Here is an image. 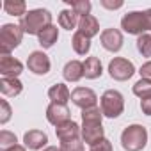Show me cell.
Wrapping results in <instances>:
<instances>
[{
  "instance_id": "obj_24",
  "label": "cell",
  "mask_w": 151,
  "mask_h": 151,
  "mask_svg": "<svg viewBox=\"0 0 151 151\" xmlns=\"http://www.w3.org/2000/svg\"><path fill=\"white\" fill-rule=\"evenodd\" d=\"M103 112L100 107H91L82 110V123H101Z\"/></svg>"
},
{
  "instance_id": "obj_36",
  "label": "cell",
  "mask_w": 151,
  "mask_h": 151,
  "mask_svg": "<svg viewBox=\"0 0 151 151\" xmlns=\"http://www.w3.org/2000/svg\"><path fill=\"white\" fill-rule=\"evenodd\" d=\"M6 151H25V147H23V146H20V144H16V146L9 147V149H6Z\"/></svg>"
},
{
  "instance_id": "obj_31",
  "label": "cell",
  "mask_w": 151,
  "mask_h": 151,
  "mask_svg": "<svg viewBox=\"0 0 151 151\" xmlns=\"http://www.w3.org/2000/svg\"><path fill=\"white\" fill-rule=\"evenodd\" d=\"M139 73H140V78H142V80H149V82H151V60L144 62V64L140 66Z\"/></svg>"
},
{
  "instance_id": "obj_35",
  "label": "cell",
  "mask_w": 151,
  "mask_h": 151,
  "mask_svg": "<svg viewBox=\"0 0 151 151\" xmlns=\"http://www.w3.org/2000/svg\"><path fill=\"white\" fill-rule=\"evenodd\" d=\"M144 13H146V22H147V30H151V9H147Z\"/></svg>"
},
{
  "instance_id": "obj_4",
  "label": "cell",
  "mask_w": 151,
  "mask_h": 151,
  "mask_svg": "<svg viewBox=\"0 0 151 151\" xmlns=\"http://www.w3.org/2000/svg\"><path fill=\"white\" fill-rule=\"evenodd\" d=\"M100 105H101V112L105 117H119L124 110V98L119 91L116 89H109L103 93L101 100H100Z\"/></svg>"
},
{
  "instance_id": "obj_32",
  "label": "cell",
  "mask_w": 151,
  "mask_h": 151,
  "mask_svg": "<svg viewBox=\"0 0 151 151\" xmlns=\"http://www.w3.org/2000/svg\"><path fill=\"white\" fill-rule=\"evenodd\" d=\"M91 151H112V142L109 139H103L101 142L91 146Z\"/></svg>"
},
{
  "instance_id": "obj_30",
  "label": "cell",
  "mask_w": 151,
  "mask_h": 151,
  "mask_svg": "<svg viewBox=\"0 0 151 151\" xmlns=\"http://www.w3.org/2000/svg\"><path fill=\"white\" fill-rule=\"evenodd\" d=\"M9 119H11V107L7 103V100H2L0 101V123L6 124Z\"/></svg>"
},
{
  "instance_id": "obj_25",
  "label": "cell",
  "mask_w": 151,
  "mask_h": 151,
  "mask_svg": "<svg viewBox=\"0 0 151 151\" xmlns=\"http://www.w3.org/2000/svg\"><path fill=\"white\" fill-rule=\"evenodd\" d=\"M137 50L142 57H151V36L142 34L137 37Z\"/></svg>"
},
{
  "instance_id": "obj_7",
  "label": "cell",
  "mask_w": 151,
  "mask_h": 151,
  "mask_svg": "<svg viewBox=\"0 0 151 151\" xmlns=\"http://www.w3.org/2000/svg\"><path fill=\"white\" fill-rule=\"evenodd\" d=\"M96 100H98L96 93L93 89H89V87H77L71 93V101L77 107H80L82 110L96 107Z\"/></svg>"
},
{
  "instance_id": "obj_27",
  "label": "cell",
  "mask_w": 151,
  "mask_h": 151,
  "mask_svg": "<svg viewBox=\"0 0 151 151\" xmlns=\"http://www.w3.org/2000/svg\"><path fill=\"white\" fill-rule=\"evenodd\" d=\"M133 94L139 96V98H147L151 96V82L149 80H139L133 84Z\"/></svg>"
},
{
  "instance_id": "obj_29",
  "label": "cell",
  "mask_w": 151,
  "mask_h": 151,
  "mask_svg": "<svg viewBox=\"0 0 151 151\" xmlns=\"http://www.w3.org/2000/svg\"><path fill=\"white\" fill-rule=\"evenodd\" d=\"M60 151H84V142L80 139L60 142Z\"/></svg>"
},
{
  "instance_id": "obj_16",
  "label": "cell",
  "mask_w": 151,
  "mask_h": 151,
  "mask_svg": "<svg viewBox=\"0 0 151 151\" xmlns=\"http://www.w3.org/2000/svg\"><path fill=\"white\" fill-rule=\"evenodd\" d=\"M78 32H82L84 36H87L89 39L94 37L98 32H100V23L94 16H82L80 22H78Z\"/></svg>"
},
{
  "instance_id": "obj_22",
  "label": "cell",
  "mask_w": 151,
  "mask_h": 151,
  "mask_svg": "<svg viewBox=\"0 0 151 151\" xmlns=\"http://www.w3.org/2000/svg\"><path fill=\"white\" fill-rule=\"evenodd\" d=\"M71 46L78 55H86L91 50V39L87 36H84L82 32H75V36L71 39Z\"/></svg>"
},
{
  "instance_id": "obj_8",
  "label": "cell",
  "mask_w": 151,
  "mask_h": 151,
  "mask_svg": "<svg viewBox=\"0 0 151 151\" xmlns=\"http://www.w3.org/2000/svg\"><path fill=\"white\" fill-rule=\"evenodd\" d=\"M50 59H48V55L46 53H43V52H32L30 55H29V59H27V68H29V71H32L34 75H46L48 71H50Z\"/></svg>"
},
{
  "instance_id": "obj_13",
  "label": "cell",
  "mask_w": 151,
  "mask_h": 151,
  "mask_svg": "<svg viewBox=\"0 0 151 151\" xmlns=\"http://www.w3.org/2000/svg\"><path fill=\"white\" fill-rule=\"evenodd\" d=\"M55 133H57V139L60 142H66V140H73V139H78V135L82 133V128L75 123V121H66L64 124L57 126L55 128Z\"/></svg>"
},
{
  "instance_id": "obj_37",
  "label": "cell",
  "mask_w": 151,
  "mask_h": 151,
  "mask_svg": "<svg viewBox=\"0 0 151 151\" xmlns=\"http://www.w3.org/2000/svg\"><path fill=\"white\" fill-rule=\"evenodd\" d=\"M43 151H60V147H55V146H48V147H45Z\"/></svg>"
},
{
  "instance_id": "obj_5",
  "label": "cell",
  "mask_w": 151,
  "mask_h": 151,
  "mask_svg": "<svg viewBox=\"0 0 151 151\" xmlns=\"http://www.w3.org/2000/svg\"><path fill=\"white\" fill-rule=\"evenodd\" d=\"M121 29L126 34L133 36H142L147 30V22H146V13L142 11H132L121 18Z\"/></svg>"
},
{
  "instance_id": "obj_23",
  "label": "cell",
  "mask_w": 151,
  "mask_h": 151,
  "mask_svg": "<svg viewBox=\"0 0 151 151\" xmlns=\"http://www.w3.org/2000/svg\"><path fill=\"white\" fill-rule=\"evenodd\" d=\"M4 9L11 16H25L27 14V4L23 0H6Z\"/></svg>"
},
{
  "instance_id": "obj_6",
  "label": "cell",
  "mask_w": 151,
  "mask_h": 151,
  "mask_svg": "<svg viewBox=\"0 0 151 151\" xmlns=\"http://www.w3.org/2000/svg\"><path fill=\"white\" fill-rule=\"evenodd\" d=\"M133 73H135L133 62L124 57H116L109 62V75L117 82H124V80L132 78Z\"/></svg>"
},
{
  "instance_id": "obj_19",
  "label": "cell",
  "mask_w": 151,
  "mask_h": 151,
  "mask_svg": "<svg viewBox=\"0 0 151 151\" xmlns=\"http://www.w3.org/2000/svg\"><path fill=\"white\" fill-rule=\"evenodd\" d=\"M22 89H23V84L18 78H2L0 80V93L4 96L14 98L22 93Z\"/></svg>"
},
{
  "instance_id": "obj_21",
  "label": "cell",
  "mask_w": 151,
  "mask_h": 151,
  "mask_svg": "<svg viewBox=\"0 0 151 151\" xmlns=\"http://www.w3.org/2000/svg\"><path fill=\"white\" fill-rule=\"evenodd\" d=\"M78 22H80V16L73 9H64L59 14V25L66 30H73L75 27H78Z\"/></svg>"
},
{
  "instance_id": "obj_18",
  "label": "cell",
  "mask_w": 151,
  "mask_h": 151,
  "mask_svg": "<svg viewBox=\"0 0 151 151\" xmlns=\"http://www.w3.org/2000/svg\"><path fill=\"white\" fill-rule=\"evenodd\" d=\"M103 73V68H101V60L98 57H87L86 62H84V77L86 78H100Z\"/></svg>"
},
{
  "instance_id": "obj_20",
  "label": "cell",
  "mask_w": 151,
  "mask_h": 151,
  "mask_svg": "<svg viewBox=\"0 0 151 151\" xmlns=\"http://www.w3.org/2000/svg\"><path fill=\"white\" fill-rule=\"evenodd\" d=\"M37 39H39V45L43 48H52L57 43V39H59V29L55 25H50V27H46L45 30L39 32Z\"/></svg>"
},
{
  "instance_id": "obj_15",
  "label": "cell",
  "mask_w": 151,
  "mask_h": 151,
  "mask_svg": "<svg viewBox=\"0 0 151 151\" xmlns=\"http://www.w3.org/2000/svg\"><path fill=\"white\" fill-rule=\"evenodd\" d=\"M62 75H64V78L68 82H78L84 77V62H80V60H69L64 66Z\"/></svg>"
},
{
  "instance_id": "obj_11",
  "label": "cell",
  "mask_w": 151,
  "mask_h": 151,
  "mask_svg": "<svg viewBox=\"0 0 151 151\" xmlns=\"http://www.w3.org/2000/svg\"><path fill=\"white\" fill-rule=\"evenodd\" d=\"M46 119L53 126H60L66 121H69V109L62 103H50L46 109Z\"/></svg>"
},
{
  "instance_id": "obj_33",
  "label": "cell",
  "mask_w": 151,
  "mask_h": 151,
  "mask_svg": "<svg viewBox=\"0 0 151 151\" xmlns=\"http://www.w3.org/2000/svg\"><path fill=\"white\" fill-rule=\"evenodd\" d=\"M140 109H142V112L146 116H151V96L140 100Z\"/></svg>"
},
{
  "instance_id": "obj_26",
  "label": "cell",
  "mask_w": 151,
  "mask_h": 151,
  "mask_svg": "<svg viewBox=\"0 0 151 151\" xmlns=\"http://www.w3.org/2000/svg\"><path fill=\"white\" fill-rule=\"evenodd\" d=\"M69 6H71V9L77 13L80 18L82 16H89L91 7H93L89 0H75V2H69Z\"/></svg>"
},
{
  "instance_id": "obj_14",
  "label": "cell",
  "mask_w": 151,
  "mask_h": 151,
  "mask_svg": "<svg viewBox=\"0 0 151 151\" xmlns=\"http://www.w3.org/2000/svg\"><path fill=\"white\" fill-rule=\"evenodd\" d=\"M23 142H25V147L29 149H41L43 146H46L48 142V135L41 130H29L25 135H23Z\"/></svg>"
},
{
  "instance_id": "obj_34",
  "label": "cell",
  "mask_w": 151,
  "mask_h": 151,
  "mask_svg": "<svg viewBox=\"0 0 151 151\" xmlns=\"http://www.w3.org/2000/svg\"><path fill=\"white\" fill-rule=\"evenodd\" d=\"M101 6L107 7V9H119L123 7V2L121 0H117V2H109V0H101Z\"/></svg>"
},
{
  "instance_id": "obj_1",
  "label": "cell",
  "mask_w": 151,
  "mask_h": 151,
  "mask_svg": "<svg viewBox=\"0 0 151 151\" xmlns=\"http://www.w3.org/2000/svg\"><path fill=\"white\" fill-rule=\"evenodd\" d=\"M50 25H52V14L48 9H32L20 18L22 30L30 36H39V32Z\"/></svg>"
},
{
  "instance_id": "obj_9",
  "label": "cell",
  "mask_w": 151,
  "mask_h": 151,
  "mask_svg": "<svg viewBox=\"0 0 151 151\" xmlns=\"http://www.w3.org/2000/svg\"><path fill=\"white\" fill-rule=\"evenodd\" d=\"M23 71V64L11 57V55H0V73L4 78H18V75Z\"/></svg>"
},
{
  "instance_id": "obj_12",
  "label": "cell",
  "mask_w": 151,
  "mask_h": 151,
  "mask_svg": "<svg viewBox=\"0 0 151 151\" xmlns=\"http://www.w3.org/2000/svg\"><path fill=\"white\" fill-rule=\"evenodd\" d=\"M103 137V126L101 123H82V140L89 146H94L101 142Z\"/></svg>"
},
{
  "instance_id": "obj_28",
  "label": "cell",
  "mask_w": 151,
  "mask_h": 151,
  "mask_svg": "<svg viewBox=\"0 0 151 151\" xmlns=\"http://www.w3.org/2000/svg\"><path fill=\"white\" fill-rule=\"evenodd\" d=\"M16 142H18V139H16V135L13 132H7V130L0 132V147H2L4 151L13 147V146H16Z\"/></svg>"
},
{
  "instance_id": "obj_2",
  "label": "cell",
  "mask_w": 151,
  "mask_h": 151,
  "mask_svg": "<svg viewBox=\"0 0 151 151\" xmlns=\"http://www.w3.org/2000/svg\"><path fill=\"white\" fill-rule=\"evenodd\" d=\"M147 130L142 124H130L121 133V146L126 151H140L146 147Z\"/></svg>"
},
{
  "instance_id": "obj_10",
  "label": "cell",
  "mask_w": 151,
  "mask_h": 151,
  "mask_svg": "<svg viewBox=\"0 0 151 151\" xmlns=\"http://www.w3.org/2000/svg\"><path fill=\"white\" fill-rule=\"evenodd\" d=\"M101 46L109 52H119L123 48V34L117 29H105L100 36Z\"/></svg>"
},
{
  "instance_id": "obj_17",
  "label": "cell",
  "mask_w": 151,
  "mask_h": 151,
  "mask_svg": "<svg viewBox=\"0 0 151 151\" xmlns=\"http://www.w3.org/2000/svg\"><path fill=\"white\" fill-rule=\"evenodd\" d=\"M48 98L52 100V103H62V105H66L69 101V98H71V93H69L68 86L55 84V86H52L48 89Z\"/></svg>"
},
{
  "instance_id": "obj_3",
  "label": "cell",
  "mask_w": 151,
  "mask_h": 151,
  "mask_svg": "<svg viewBox=\"0 0 151 151\" xmlns=\"http://www.w3.org/2000/svg\"><path fill=\"white\" fill-rule=\"evenodd\" d=\"M23 30L20 25L14 23H6L0 29V52L2 55H9L16 46H20L22 37H23Z\"/></svg>"
}]
</instances>
